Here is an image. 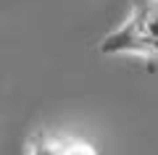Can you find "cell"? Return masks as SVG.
Returning <instances> with one entry per match:
<instances>
[{
  "mask_svg": "<svg viewBox=\"0 0 158 155\" xmlns=\"http://www.w3.org/2000/svg\"><path fill=\"white\" fill-rule=\"evenodd\" d=\"M63 155H98V150L90 142H85V139L66 137L63 139Z\"/></svg>",
  "mask_w": 158,
  "mask_h": 155,
  "instance_id": "obj_3",
  "label": "cell"
},
{
  "mask_svg": "<svg viewBox=\"0 0 158 155\" xmlns=\"http://www.w3.org/2000/svg\"><path fill=\"white\" fill-rule=\"evenodd\" d=\"M63 139H66V134H50L40 129L29 137L27 155H63Z\"/></svg>",
  "mask_w": 158,
  "mask_h": 155,
  "instance_id": "obj_2",
  "label": "cell"
},
{
  "mask_svg": "<svg viewBox=\"0 0 158 155\" xmlns=\"http://www.w3.org/2000/svg\"><path fill=\"white\" fill-rule=\"evenodd\" d=\"M103 55H129L158 71V0H132L127 16L98 42Z\"/></svg>",
  "mask_w": 158,
  "mask_h": 155,
  "instance_id": "obj_1",
  "label": "cell"
}]
</instances>
